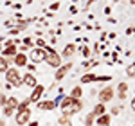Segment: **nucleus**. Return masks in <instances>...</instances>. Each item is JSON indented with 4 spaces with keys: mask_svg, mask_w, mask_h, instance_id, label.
<instances>
[{
    "mask_svg": "<svg viewBox=\"0 0 135 126\" xmlns=\"http://www.w3.org/2000/svg\"><path fill=\"white\" fill-rule=\"evenodd\" d=\"M6 81L9 85H13L15 88H18L22 85V74H20V70L16 69V67H9L7 70H6Z\"/></svg>",
    "mask_w": 135,
    "mask_h": 126,
    "instance_id": "obj_1",
    "label": "nucleus"
},
{
    "mask_svg": "<svg viewBox=\"0 0 135 126\" xmlns=\"http://www.w3.org/2000/svg\"><path fill=\"white\" fill-rule=\"evenodd\" d=\"M43 51H45V61L49 63L51 67H56V69H58V67L63 65L61 63V56L56 52V51H52L51 47H47V45L43 47Z\"/></svg>",
    "mask_w": 135,
    "mask_h": 126,
    "instance_id": "obj_2",
    "label": "nucleus"
},
{
    "mask_svg": "<svg viewBox=\"0 0 135 126\" xmlns=\"http://www.w3.org/2000/svg\"><path fill=\"white\" fill-rule=\"evenodd\" d=\"M72 103H74V97H61V101H60V108H61V112H63V115L65 117H69V115H72Z\"/></svg>",
    "mask_w": 135,
    "mask_h": 126,
    "instance_id": "obj_3",
    "label": "nucleus"
},
{
    "mask_svg": "<svg viewBox=\"0 0 135 126\" xmlns=\"http://www.w3.org/2000/svg\"><path fill=\"white\" fill-rule=\"evenodd\" d=\"M15 119H16V124H18V126L27 124V123L31 121V108H25V110H18Z\"/></svg>",
    "mask_w": 135,
    "mask_h": 126,
    "instance_id": "obj_4",
    "label": "nucleus"
},
{
    "mask_svg": "<svg viewBox=\"0 0 135 126\" xmlns=\"http://www.w3.org/2000/svg\"><path fill=\"white\" fill-rule=\"evenodd\" d=\"M114 99V88L112 86H106V88H103L101 92H99V101L101 103H108V101H112Z\"/></svg>",
    "mask_w": 135,
    "mask_h": 126,
    "instance_id": "obj_5",
    "label": "nucleus"
},
{
    "mask_svg": "<svg viewBox=\"0 0 135 126\" xmlns=\"http://www.w3.org/2000/svg\"><path fill=\"white\" fill-rule=\"evenodd\" d=\"M31 61L36 65V63H42V61H45V51L43 49H32L31 51Z\"/></svg>",
    "mask_w": 135,
    "mask_h": 126,
    "instance_id": "obj_6",
    "label": "nucleus"
},
{
    "mask_svg": "<svg viewBox=\"0 0 135 126\" xmlns=\"http://www.w3.org/2000/svg\"><path fill=\"white\" fill-rule=\"evenodd\" d=\"M16 52H18V49H16V45L11 42V40L6 43V47L2 49V56H4V58H13Z\"/></svg>",
    "mask_w": 135,
    "mask_h": 126,
    "instance_id": "obj_7",
    "label": "nucleus"
},
{
    "mask_svg": "<svg viewBox=\"0 0 135 126\" xmlns=\"http://www.w3.org/2000/svg\"><path fill=\"white\" fill-rule=\"evenodd\" d=\"M11 60L15 61L16 69H18V67H25V65L29 63V58H27V56H25L23 52H16L15 56H13V58H11Z\"/></svg>",
    "mask_w": 135,
    "mask_h": 126,
    "instance_id": "obj_8",
    "label": "nucleus"
},
{
    "mask_svg": "<svg viewBox=\"0 0 135 126\" xmlns=\"http://www.w3.org/2000/svg\"><path fill=\"white\" fill-rule=\"evenodd\" d=\"M22 85H25V86H29V88H34V86H36V76H34V74H23V76H22Z\"/></svg>",
    "mask_w": 135,
    "mask_h": 126,
    "instance_id": "obj_9",
    "label": "nucleus"
},
{
    "mask_svg": "<svg viewBox=\"0 0 135 126\" xmlns=\"http://www.w3.org/2000/svg\"><path fill=\"white\" fill-rule=\"evenodd\" d=\"M70 69H72V63H65V65H61V67H58V70H56V76H54V77H56V81L63 79Z\"/></svg>",
    "mask_w": 135,
    "mask_h": 126,
    "instance_id": "obj_10",
    "label": "nucleus"
},
{
    "mask_svg": "<svg viewBox=\"0 0 135 126\" xmlns=\"http://www.w3.org/2000/svg\"><path fill=\"white\" fill-rule=\"evenodd\" d=\"M43 90H45V86H43V85H36V86L32 88V92H31V97H29V101H31V103H36V101H38V99L42 97Z\"/></svg>",
    "mask_w": 135,
    "mask_h": 126,
    "instance_id": "obj_11",
    "label": "nucleus"
},
{
    "mask_svg": "<svg viewBox=\"0 0 135 126\" xmlns=\"http://www.w3.org/2000/svg\"><path fill=\"white\" fill-rule=\"evenodd\" d=\"M74 52H76V45H74V43H69V45L63 49V52L60 54V56L65 58V60H69V58H72V56H74Z\"/></svg>",
    "mask_w": 135,
    "mask_h": 126,
    "instance_id": "obj_12",
    "label": "nucleus"
},
{
    "mask_svg": "<svg viewBox=\"0 0 135 126\" xmlns=\"http://www.w3.org/2000/svg\"><path fill=\"white\" fill-rule=\"evenodd\" d=\"M95 123L99 126H110V115H106V114H103V115L95 117Z\"/></svg>",
    "mask_w": 135,
    "mask_h": 126,
    "instance_id": "obj_13",
    "label": "nucleus"
},
{
    "mask_svg": "<svg viewBox=\"0 0 135 126\" xmlns=\"http://www.w3.org/2000/svg\"><path fill=\"white\" fill-rule=\"evenodd\" d=\"M9 61H11V58H4V56H0V74H4L7 69H9Z\"/></svg>",
    "mask_w": 135,
    "mask_h": 126,
    "instance_id": "obj_14",
    "label": "nucleus"
},
{
    "mask_svg": "<svg viewBox=\"0 0 135 126\" xmlns=\"http://www.w3.org/2000/svg\"><path fill=\"white\" fill-rule=\"evenodd\" d=\"M126 90H128V85L119 83V86H117V95H119V99H126Z\"/></svg>",
    "mask_w": 135,
    "mask_h": 126,
    "instance_id": "obj_15",
    "label": "nucleus"
},
{
    "mask_svg": "<svg viewBox=\"0 0 135 126\" xmlns=\"http://www.w3.org/2000/svg\"><path fill=\"white\" fill-rule=\"evenodd\" d=\"M38 108H40V110H54V108H56V103H54V101H43V103L38 105Z\"/></svg>",
    "mask_w": 135,
    "mask_h": 126,
    "instance_id": "obj_16",
    "label": "nucleus"
},
{
    "mask_svg": "<svg viewBox=\"0 0 135 126\" xmlns=\"http://www.w3.org/2000/svg\"><path fill=\"white\" fill-rule=\"evenodd\" d=\"M92 114H94L95 117L103 115V114H104V105H103V103H97V105L94 106V112H92Z\"/></svg>",
    "mask_w": 135,
    "mask_h": 126,
    "instance_id": "obj_17",
    "label": "nucleus"
},
{
    "mask_svg": "<svg viewBox=\"0 0 135 126\" xmlns=\"http://www.w3.org/2000/svg\"><path fill=\"white\" fill-rule=\"evenodd\" d=\"M6 106H9L13 110H16V106H18V101H16V97H7V101H6Z\"/></svg>",
    "mask_w": 135,
    "mask_h": 126,
    "instance_id": "obj_18",
    "label": "nucleus"
},
{
    "mask_svg": "<svg viewBox=\"0 0 135 126\" xmlns=\"http://www.w3.org/2000/svg\"><path fill=\"white\" fill-rule=\"evenodd\" d=\"M95 74H85V76H81V83H90V81H95Z\"/></svg>",
    "mask_w": 135,
    "mask_h": 126,
    "instance_id": "obj_19",
    "label": "nucleus"
},
{
    "mask_svg": "<svg viewBox=\"0 0 135 126\" xmlns=\"http://www.w3.org/2000/svg\"><path fill=\"white\" fill-rule=\"evenodd\" d=\"M81 94H83V90H81L79 86H74V88H72V94H70V97H74V99H79V97H81Z\"/></svg>",
    "mask_w": 135,
    "mask_h": 126,
    "instance_id": "obj_20",
    "label": "nucleus"
},
{
    "mask_svg": "<svg viewBox=\"0 0 135 126\" xmlns=\"http://www.w3.org/2000/svg\"><path fill=\"white\" fill-rule=\"evenodd\" d=\"M126 76H128V77H135V63H132V65L126 69Z\"/></svg>",
    "mask_w": 135,
    "mask_h": 126,
    "instance_id": "obj_21",
    "label": "nucleus"
},
{
    "mask_svg": "<svg viewBox=\"0 0 135 126\" xmlns=\"http://www.w3.org/2000/svg\"><path fill=\"white\" fill-rule=\"evenodd\" d=\"M94 121H95V115H94V114H88V115L85 117V124L86 126H92Z\"/></svg>",
    "mask_w": 135,
    "mask_h": 126,
    "instance_id": "obj_22",
    "label": "nucleus"
},
{
    "mask_svg": "<svg viewBox=\"0 0 135 126\" xmlns=\"http://www.w3.org/2000/svg\"><path fill=\"white\" fill-rule=\"evenodd\" d=\"M29 105H31V101H29V97L23 101V103H18V106H16V110H25V108H29Z\"/></svg>",
    "mask_w": 135,
    "mask_h": 126,
    "instance_id": "obj_23",
    "label": "nucleus"
},
{
    "mask_svg": "<svg viewBox=\"0 0 135 126\" xmlns=\"http://www.w3.org/2000/svg\"><path fill=\"white\" fill-rule=\"evenodd\" d=\"M13 112H15V110H13V108H9V106H4V115L11 117V115H13Z\"/></svg>",
    "mask_w": 135,
    "mask_h": 126,
    "instance_id": "obj_24",
    "label": "nucleus"
},
{
    "mask_svg": "<svg viewBox=\"0 0 135 126\" xmlns=\"http://www.w3.org/2000/svg\"><path fill=\"white\" fill-rule=\"evenodd\" d=\"M6 101H7V97H6L4 94H0V108H4V106H6Z\"/></svg>",
    "mask_w": 135,
    "mask_h": 126,
    "instance_id": "obj_25",
    "label": "nucleus"
},
{
    "mask_svg": "<svg viewBox=\"0 0 135 126\" xmlns=\"http://www.w3.org/2000/svg\"><path fill=\"white\" fill-rule=\"evenodd\" d=\"M83 56H85V58L90 56V49H88V47H83Z\"/></svg>",
    "mask_w": 135,
    "mask_h": 126,
    "instance_id": "obj_26",
    "label": "nucleus"
},
{
    "mask_svg": "<svg viewBox=\"0 0 135 126\" xmlns=\"http://www.w3.org/2000/svg\"><path fill=\"white\" fill-rule=\"evenodd\" d=\"M36 45H40V49H43V47H45V42H43L42 38H38V42H36Z\"/></svg>",
    "mask_w": 135,
    "mask_h": 126,
    "instance_id": "obj_27",
    "label": "nucleus"
},
{
    "mask_svg": "<svg viewBox=\"0 0 135 126\" xmlns=\"http://www.w3.org/2000/svg\"><path fill=\"white\" fill-rule=\"evenodd\" d=\"M51 9H52V11L60 9V2H54V4H52V6H51Z\"/></svg>",
    "mask_w": 135,
    "mask_h": 126,
    "instance_id": "obj_28",
    "label": "nucleus"
},
{
    "mask_svg": "<svg viewBox=\"0 0 135 126\" xmlns=\"http://www.w3.org/2000/svg\"><path fill=\"white\" fill-rule=\"evenodd\" d=\"M60 124H69V117H61L60 119Z\"/></svg>",
    "mask_w": 135,
    "mask_h": 126,
    "instance_id": "obj_29",
    "label": "nucleus"
},
{
    "mask_svg": "<svg viewBox=\"0 0 135 126\" xmlns=\"http://www.w3.org/2000/svg\"><path fill=\"white\" fill-rule=\"evenodd\" d=\"M23 45H27V47H29V45H32L31 38H23Z\"/></svg>",
    "mask_w": 135,
    "mask_h": 126,
    "instance_id": "obj_30",
    "label": "nucleus"
},
{
    "mask_svg": "<svg viewBox=\"0 0 135 126\" xmlns=\"http://www.w3.org/2000/svg\"><path fill=\"white\" fill-rule=\"evenodd\" d=\"M27 49H29V47H27V45H20V52H25V51H27Z\"/></svg>",
    "mask_w": 135,
    "mask_h": 126,
    "instance_id": "obj_31",
    "label": "nucleus"
},
{
    "mask_svg": "<svg viewBox=\"0 0 135 126\" xmlns=\"http://www.w3.org/2000/svg\"><path fill=\"white\" fill-rule=\"evenodd\" d=\"M132 110H133V112H135V97H133V99H132Z\"/></svg>",
    "mask_w": 135,
    "mask_h": 126,
    "instance_id": "obj_32",
    "label": "nucleus"
},
{
    "mask_svg": "<svg viewBox=\"0 0 135 126\" xmlns=\"http://www.w3.org/2000/svg\"><path fill=\"white\" fill-rule=\"evenodd\" d=\"M27 124H31V126H38V123H31V121H29Z\"/></svg>",
    "mask_w": 135,
    "mask_h": 126,
    "instance_id": "obj_33",
    "label": "nucleus"
},
{
    "mask_svg": "<svg viewBox=\"0 0 135 126\" xmlns=\"http://www.w3.org/2000/svg\"><path fill=\"white\" fill-rule=\"evenodd\" d=\"M0 126H6V124H4V123H0Z\"/></svg>",
    "mask_w": 135,
    "mask_h": 126,
    "instance_id": "obj_34",
    "label": "nucleus"
},
{
    "mask_svg": "<svg viewBox=\"0 0 135 126\" xmlns=\"http://www.w3.org/2000/svg\"><path fill=\"white\" fill-rule=\"evenodd\" d=\"M0 90H2V83H0Z\"/></svg>",
    "mask_w": 135,
    "mask_h": 126,
    "instance_id": "obj_35",
    "label": "nucleus"
},
{
    "mask_svg": "<svg viewBox=\"0 0 135 126\" xmlns=\"http://www.w3.org/2000/svg\"><path fill=\"white\" fill-rule=\"evenodd\" d=\"M0 123H2V117H0Z\"/></svg>",
    "mask_w": 135,
    "mask_h": 126,
    "instance_id": "obj_36",
    "label": "nucleus"
},
{
    "mask_svg": "<svg viewBox=\"0 0 135 126\" xmlns=\"http://www.w3.org/2000/svg\"><path fill=\"white\" fill-rule=\"evenodd\" d=\"M133 126H135V124H133Z\"/></svg>",
    "mask_w": 135,
    "mask_h": 126,
    "instance_id": "obj_37",
    "label": "nucleus"
}]
</instances>
